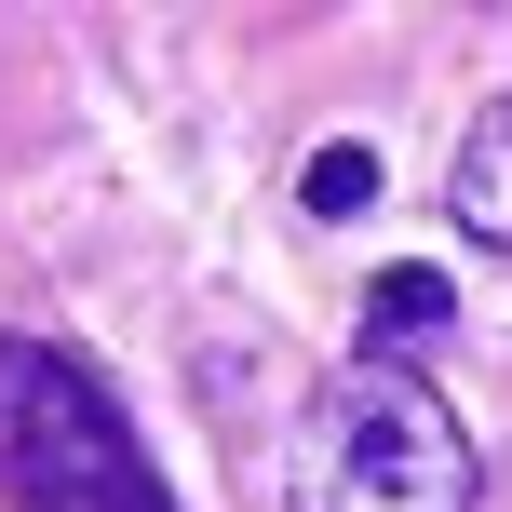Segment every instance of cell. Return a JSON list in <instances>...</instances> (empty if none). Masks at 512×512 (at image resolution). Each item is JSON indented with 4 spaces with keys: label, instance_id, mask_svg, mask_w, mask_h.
<instances>
[{
    "label": "cell",
    "instance_id": "6da1fadb",
    "mask_svg": "<svg viewBox=\"0 0 512 512\" xmlns=\"http://www.w3.org/2000/svg\"><path fill=\"white\" fill-rule=\"evenodd\" d=\"M486 459H472L459 405H445L418 364H337L297 418V459H283V499L297 512H472Z\"/></svg>",
    "mask_w": 512,
    "mask_h": 512
},
{
    "label": "cell",
    "instance_id": "7a4b0ae2",
    "mask_svg": "<svg viewBox=\"0 0 512 512\" xmlns=\"http://www.w3.org/2000/svg\"><path fill=\"white\" fill-rule=\"evenodd\" d=\"M0 512H176L108 378L54 337H0Z\"/></svg>",
    "mask_w": 512,
    "mask_h": 512
},
{
    "label": "cell",
    "instance_id": "3957f363",
    "mask_svg": "<svg viewBox=\"0 0 512 512\" xmlns=\"http://www.w3.org/2000/svg\"><path fill=\"white\" fill-rule=\"evenodd\" d=\"M445 324H459V283H445V270H418V256L364 283V364L418 351V337H445Z\"/></svg>",
    "mask_w": 512,
    "mask_h": 512
},
{
    "label": "cell",
    "instance_id": "277c9868",
    "mask_svg": "<svg viewBox=\"0 0 512 512\" xmlns=\"http://www.w3.org/2000/svg\"><path fill=\"white\" fill-rule=\"evenodd\" d=\"M445 203H459V230H472V243H499V256H512V108H486V122L459 135V176H445Z\"/></svg>",
    "mask_w": 512,
    "mask_h": 512
},
{
    "label": "cell",
    "instance_id": "5b68a950",
    "mask_svg": "<svg viewBox=\"0 0 512 512\" xmlns=\"http://www.w3.org/2000/svg\"><path fill=\"white\" fill-rule=\"evenodd\" d=\"M297 203L310 216H364V203H378V149H364V135H324L310 176H297Z\"/></svg>",
    "mask_w": 512,
    "mask_h": 512
}]
</instances>
